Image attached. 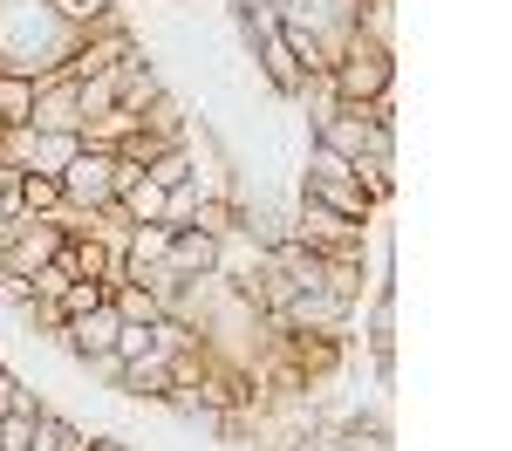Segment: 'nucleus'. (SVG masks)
<instances>
[{
  "instance_id": "f8f14e48",
  "label": "nucleus",
  "mask_w": 512,
  "mask_h": 451,
  "mask_svg": "<svg viewBox=\"0 0 512 451\" xmlns=\"http://www.w3.org/2000/svg\"><path fill=\"white\" fill-rule=\"evenodd\" d=\"M28 117H35V82L0 69V130H21Z\"/></svg>"
},
{
  "instance_id": "423d86ee",
  "label": "nucleus",
  "mask_w": 512,
  "mask_h": 451,
  "mask_svg": "<svg viewBox=\"0 0 512 451\" xmlns=\"http://www.w3.org/2000/svg\"><path fill=\"white\" fill-rule=\"evenodd\" d=\"M62 240H69V233H62L55 219H35V212H28V219H21V233H14V246L0 253V274H14V281L41 274V267L62 253Z\"/></svg>"
},
{
  "instance_id": "ddd939ff",
  "label": "nucleus",
  "mask_w": 512,
  "mask_h": 451,
  "mask_svg": "<svg viewBox=\"0 0 512 451\" xmlns=\"http://www.w3.org/2000/svg\"><path fill=\"white\" fill-rule=\"evenodd\" d=\"M355 35L376 48H396V0H355Z\"/></svg>"
},
{
  "instance_id": "20e7f679",
  "label": "nucleus",
  "mask_w": 512,
  "mask_h": 451,
  "mask_svg": "<svg viewBox=\"0 0 512 451\" xmlns=\"http://www.w3.org/2000/svg\"><path fill=\"white\" fill-rule=\"evenodd\" d=\"M294 240L308 253H362L369 226H355V219H342V212H328L315 199H294Z\"/></svg>"
},
{
  "instance_id": "7ed1b4c3",
  "label": "nucleus",
  "mask_w": 512,
  "mask_h": 451,
  "mask_svg": "<svg viewBox=\"0 0 512 451\" xmlns=\"http://www.w3.org/2000/svg\"><path fill=\"white\" fill-rule=\"evenodd\" d=\"M328 82H335V96H342V103L396 96V48H376V41L349 35V48H342V55H335V69H328Z\"/></svg>"
},
{
  "instance_id": "9d476101",
  "label": "nucleus",
  "mask_w": 512,
  "mask_h": 451,
  "mask_svg": "<svg viewBox=\"0 0 512 451\" xmlns=\"http://www.w3.org/2000/svg\"><path fill=\"white\" fill-rule=\"evenodd\" d=\"M117 390L130 404H164V390H171V363L164 356H144V363H123Z\"/></svg>"
},
{
  "instance_id": "dca6fc26",
  "label": "nucleus",
  "mask_w": 512,
  "mask_h": 451,
  "mask_svg": "<svg viewBox=\"0 0 512 451\" xmlns=\"http://www.w3.org/2000/svg\"><path fill=\"white\" fill-rule=\"evenodd\" d=\"M110 308H117V322H158L164 308H158V294L144 281H123V287H110Z\"/></svg>"
},
{
  "instance_id": "6ab92c4d",
  "label": "nucleus",
  "mask_w": 512,
  "mask_h": 451,
  "mask_svg": "<svg viewBox=\"0 0 512 451\" xmlns=\"http://www.w3.org/2000/svg\"><path fill=\"white\" fill-rule=\"evenodd\" d=\"M103 301H110V287H103V281H69L62 294H55V315L69 322V315H89V308H103Z\"/></svg>"
},
{
  "instance_id": "1a4fd4ad",
  "label": "nucleus",
  "mask_w": 512,
  "mask_h": 451,
  "mask_svg": "<svg viewBox=\"0 0 512 451\" xmlns=\"http://www.w3.org/2000/svg\"><path fill=\"white\" fill-rule=\"evenodd\" d=\"M164 267H171L178 281H219V240L198 233V226H178V233H171V253H164Z\"/></svg>"
},
{
  "instance_id": "4be33fe9",
  "label": "nucleus",
  "mask_w": 512,
  "mask_h": 451,
  "mask_svg": "<svg viewBox=\"0 0 512 451\" xmlns=\"http://www.w3.org/2000/svg\"><path fill=\"white\" fill-rule=\"evenodd\" d=\"M35 417H41V410H35ZM35 417L7 410V417H0V451H28V438H35Z\"/></svg>"
},
{
  "instance_id": "a211bd4d",
  "label": "nucleus",
  "mask_w": 512,
  "mask_h": 451,
  "mask_svg": "<svg viewBox=\"0 0 512 451\" xmlns=\"http://www.w3.org/2000/svg\"><path fill=\"white\" fill-rule=\"evenodd\" d=\"M144 178L158 185V192H178V185H192V151L178 144V151H164L158 164H144Z\"/></svg>"
},
{
  "instance_id": "0eeeda50",
  "label": "nucleus",
  "mask_w": 512,
  "mask_h": 451,
  "mask_svg": "<svg viewBox=\"0 0 512 451\" xmlns=\"http://www.w3.org/2000/svg\"><path fill=\"white\" fill-rule=\"evenodd\" d=\"M35 130H82V89L69 69H48L35 76Z\"/></svg>"
},
{
  "instance_id": "f257e3e1",
  "label": "nucleus",
  "mask_w": 512,
  "mask_h": 451,
  "mask_svg": "<svg viewBox=\"0 0 512 451\" xmlns=\"http://www.w3.org/2000/svg\"><path fill=\"white\" fill-rule=\"evenodd\" d=\"M69 48H76V28L48 0H0V69L35 82L48 69H62Z\"/></svg>"
},
{
  "instance_id": "f3484780",
  "label": "nucleus",
  "mask_w": 512,
  "mask_h": 451,
  "mask_svg": "<svg viewBox=\"0 0 512 451\" xmlns=\"http://www.w3.org/2000/svg\"><path fill=\"white\" fill-rule=\"evenodd\" d=\"M69 438H82V431H76V424H69V417H62L55 404H41V417H35V438H28V451H62Z\"/></svg>"
},
{
  "instance_id": "412c9836",
  "label": "nucleus",
  "mask_w": 512,
  "mask_h": 451,
  "mask_svg": "<svg viewBox=\"0 0 512 451\" xmlns=\"http://www.w3.org/2000/svg\"><path fill=\"white\" fill-rule=\"evenodd\" d=\"M82 89V123L89 117H103V110H117V76L103 69V76H89V82H76Z\"/></svg>"
},
{
  "instance_id": "393cba45",
  "label": "nucleus",
  "mask_w": 512,
  "mask_h": 451,
  "mask_svg": "<svg viewBox=\"0 0 512 451\" xmlns=\"http://www.w3.org/2000/svg\"><path fill=\"white\" fill-rule=\"evenodd\" d=\"M7 212H21V205H14V192H7V185H0V219H7Z\"/></svg>"
},
{
  "instance_id": "39448f33",
  "label": "nucleus",
  "mask_w": 512,
  "mask_h": 451,
  "mask_svg": "<svg viewBox=\"0 0 512 451\" xmlns=\"http://www.w3.org/2000/svg\"><path fill=\"white\" fill-rule=\"evenodd\" d=\"M110 199H117V151H76L62 171V205L103 212Z\"/></svg>"
},
{
  "instance_id": "2eb2a0df",
  "label": "nucleus",
  "mask_w": 512,
  "mask_h": 451,
  "mask_svg": "<svg viewBox=\"0 0 512 451\" xmlns=\"http://www.w3.org/2000/svg\"><path fill=\"white\" fill-rule=\"evenodd\" d=\"M117 212L130 219V226H164V192L151 185V178H137L130 192H117Z\"/></svg>"
},
{
  "instance_id": "6e6552de",
  "label": "nucleus",
  "mask_w": 512,
  "mask_h": 451,
  "mask_svg": "<svg viewBox=\"0 0 512 451\" xmlns=\"http://www.w3.org/2000/svg\"><path fill=\"white\" fill-rule=\"evenodd\" d=\"M117 308L103 301V308H89V315H69V322L55 328V349H69L76 363H89V356H110L117 349Z\"/></svg>"
},
{
  "instance_id": "aec40b11",
  "label": "nucleus",
  "mask_w": 512,
  "mask_h": 451,
  "mask_svg": "<svg viewBox=\"0 0 512 451\" xmlns=\"http://www.w3.org/2000/svg\"><path fill=\"white\" fill-rule=\"evenodd\" d=\"M198 199H205V185H178V192H164V226H171V233H178V226H192L198 219Z\"/></svg>"
},
{
  "instance_id": "4468645a",
  "label": "nucleus",
  "mask_w": 512,
  "mask_h": 451,
  "mask_svg": "<svg viewBox=\"0 0 512 451\" xmlns=\"http://www.w3.org/2000/svg\"><path fill=\"white\" fill-rule=\"evenodd\" d=\"M21 212H35V219H55L62 212V178H48V171H28L21 178V192H14Z\"/></svg>"
},
{
  "instance_id": "9b49d317",
  "label": "nucleus",
  "mask_w": 512,
  "mask_h": 451,
  "mask_svg": "<svg viewBox=\"0 0 512 451\" xmlns=\"http://www.w3.org/2000/svg\"><path fill=\"white\" fill-rule=\"evenodd\" d=\"M164 253H171V226H130V246H123V281H130V274H144V267H158Z\"/></svg>"
},
{
  "instance_id": "f03ea898",
  "label": "nucleus",
  "mask_w": 512,
  "mask_h": 451,
  "mask_svg": "<svg viewBox=\"0 0 512 451\" xmlns=\"http://www.w3.org/2000/svg\"><path fill=\"white\" fill-rule=\"evenodd\" d=\"M315 144H321V151H335L342 164H355V158H396V123H376V117H369V103H335V110L315 123Z\"/></svg>"
},
{
  "instance_id": "b1692460",
  "label": "nucleus",
  "mask_w": 512,
  "mask_h": 451,
  "mask_svg": "<svg viewBox=\"0 0 512 451\" xmlns=\"http://www.w3.org/2000/svg\"><path fill=\"white\" fill-rule=\"evenodd\" d=\"M89 451H144V445H130V438H117V431H103V438H89Z\"/></svg>"
},
{
  "instance_id": "a878e982",
  "label": "nucleus",
  "mask_w": 512,
  "mask_h": 451,
  "mask_svg": "<svg viewBox=\"0 0 512 451\" xmlns=\"http://www.w3.org/2000/svg\"><path fill=\"white\" fill-rule=\"evenodd\" d=\"M164 7H178V0H164Z\"/></svg>"
},
{
  "instance_id": "5701e85b",
  "label": "nucleus",
  "mask_w": 512,
  "mask_h": 451,
  "mask_svg": "<svg viewBox=\"0 0 512 451\" xmlns=\"http://www.w3.org/2000/svg\"><path fill=\"white\" fill-rule=\"evenodd\" d=\"M28 287H35V301H55V294H62V287H69V274H62V267H55V260H48V267H41V274H28Z\"/></svg>"
}]
</instances>
